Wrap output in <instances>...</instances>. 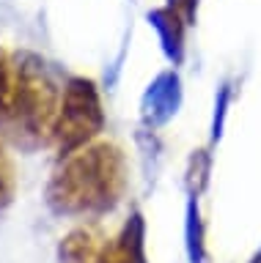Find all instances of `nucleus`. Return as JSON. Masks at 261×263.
I'll return each instance as SVG.
<instances>
[{
	"instance_id": "obj_1",
	"label": "nucleus",
	"mask_w": 261,
	"mask_h": 263,
	"mask_svg": "<svg viewBox=\"0 0 261 263\" xmlns=\"http://www.w3.org/2000/svg\"><path fill=\"white\" fill-rule=\"evenodd\" d=\"M127 189L129 164L124 148L96 140L55 162L44 186V205L61 219L96 222L118 209Z\"/></svg>"
},
{
	"instance_id": "obj_2",
	"label": "nucleus",
	"mask_w": 261,
	"mask_h": 263,
	"mask_svg": "<svg viewBox=\"0 0 261 263\" xmlns=\"http://www.w3.org/2000/svg\"><path fill=\"white\" fill-rule=\"evenodd\" d=\"M17 85L9 121L0 129V137L22 154H33L53 145V126L61 104V88L50 66L33 49H17Z\"/></svg>"
},
{
	"instance_id": "obj_3",
	"label": "nucleus",
	"mask_w": 261,
	"mask_h": 263,
	"mask_svg": "<svg viewBox=\"0 0 261 263\" xmlns=\"http://www.w3.org/2000/svg\"><path fill=\"white\" fill-rule=\"evenodd\" d=\"M108 112L96 80L85 74H69L61 85V104L53 126V145L58 151V159L102 140Z\"/></svg>"
},
{
	"instance_id": "obj_4",
	"label": "nucleus",
	"mask_w": 261,
	"mask_h": 263,
	"mask_svg": "<svg viewBox=\"0 0 261 263\" xmlns=\"http://www.w3.org/2000/svg\"><path fill=\"white\" fill-rule=\"evenodd\" d=\"M184 104V82L173 66L157 71L141 96V126L160 132L179 115Z\"/></svg>"
},
{
	"instance_id": "obj_5",
	"label": "nucleus",
	"mask_w": 261,
	"mask_h": 263,
	"mask_svg": "<svg viewBox=\"0 0 261 263\" xmlns=\"http://www.w3.org/2000/svg\"><path fill=\"white\" fill-rule=\"evenodd\" d=\"M146 238H149L146 217L141 209H132L127 214V219L121 222L118 233L105 241L99 258L94 263H149Z\"/></svg>"
},
{
	"instance_id": "obj_6",
	"label": "nucleus",
	"mask_w": 261,
	"mask_h": 263,
	"mask_svg": "<svg viewBox=\"0 0 261 263\" xmlns=\"http://www.w3.org/2000/svg\"><path fill=\"white\" fill-rule=\"evenodd\" d=\"M146 22H149V28L154 30V36H157L162 58H165L173 69L184 66V61H187V30H190V25L184 22V16L162 3V6L149 8Z\"/></svg>"
},
{
	"instance_id": "obj_7",
	"label": "nucleus",
	"mask_w": 261,
	"mask_h": 263,
	"mask_svg": "<svg viewBox=\"0 0 261 263\" xmlns=\"http://www.w3.org/2000/svg\"><path fill=\"white\" fill-rule=\"evenodd\" d=\"M105 241H108V238L102 236V230L96 222H80V225H75L66 236H61L58 263H94L99 258Z\"/></svg>"
},
{
	"instance_id": "obj_8",
	"label": "nucleus",
	"mask_w": 261,
	"mask_h": 263,
	"mask_svg": "<svg viewBox=\"0 0 261 263\" xmlns=\"http://www.w3.org/2000/svg\"><path fill=\"white\" fill-rule=\"evenodd\" d=\"M184 255L187 263H212L209 247V228L201 211V197H187L184 200Z\"/></svg>"
},
{
	"instance_id": "obj_9",
	"label": "nucleus",
	"mask_w": 261,
	"mask_h": 263,
	"mask_svg": "<svg viewBox=\"0 0 261 263\" xmlns=\"http://www.w3.org/2000/svg\"><path fill=\"white\" fill-rule=\"evenodd\" d=\"M212 173H215V148L212 145H198L193 148L184 162V192L187 197H203L206 189L212 186Z\"/></svg>"
},
{
	"instance_id": "obj_10",
	"label": "nucleus",
	"mask_w": 261,
	"mask_h": 263,
	"mask_svg": "<svg viewBox=\"0 0 261 263\" xmlns=\"http://www.w3.org/2000/svg\"><path fill=\"white\" fill-rule=\"evenodd\" d=\"M236 99V82L234 80H223L215 90V102H212V121H209V145L215 148L225 135L228 126V112Z\"/></svg>"
},
{
	"instance_id": "obj_11",
	"label": "nucleus",
	"mask_w": 261,
	"mask_h": 263,
	"mask_svg": "<svg viewBox=\"0 0 261 263\" xmlns=\"http://www.w3.org/2000/svg\"><path fill=\"white\" fill-rule=\"evenodd\" d=\"M17 189H20L17 164H14V156L9 154V143L0 137V214L9 211L14 205Z\"/></svg>"
},
{
	"instance_id": "obj_12",
	"label": "nucleus",
	"mask_w": 261,
	"mask_h": 263,
	"mask_svg": "<svg viewBox=\"0 0 261 263\" xmlns=\"http://www.w3.org/2000/svg\"><path fill=\"white\" fill-rule=\"evenodd\" d=\"M14 85H17V61L14 52L0 47V129L9 121L11 102H14Z\"/></svg>"
},
{
	"instance_id": "obj_13",
	"label": "nucleus",
	"mask_w": 261,
	"mask_h": 263,
	"mask_svg": "<svg viewBox=\"0 0 261 263\" xmlns=\"http://www.w3.org/2000/svg\"><path fill=\"white\" fill-rule=\"evenodd\" d=\"M165 6L182 14V16H184V22L190 25V28H193L195 22H198V8H201V0H165Z\"/></svg>"
},
{
	"instance_id": "obj_14",
	"label": "nucleus",
	"mask_w": 261,
	"mask_h": 263,
	"mask_svg": "<svg viewBox=\"0 0 261 263\" xmlns=\"http://www.w3.org/2000/svg\"><path fill=\"white\" fill-rule=\"evenodd\" d=\"M248 263H261V244L256 247V252H253L250 258H248Z\"/></svg>"
}]
</instances>
